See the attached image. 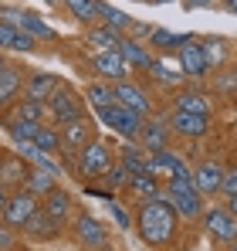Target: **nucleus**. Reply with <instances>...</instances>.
<instances>
[{"label": "nucleus", "instance_id": "obj_1", "mask_svg": "<svg viewBox=\"0 0 237 251\" xmlns=\"http://www.w3.org/2000/svg\"><path fill=\"white\" fill-rule=\"evenodd\" d=\"M139 238L149 245V248H166L176 241V231H180V217L176 210L169 207L166 201H146L139 204L136 217H132Z\"/></svg>", "mask_w": 237, "mask_h": 251}, {"label": "nucleus", "instance_id": "obj_2", "mask_svg": "<svg viewBox=\"0 0 237 251\" xmlns=\"http://www.w3.org/2000/svg\"><path fill=\"white\" fill-rule=\"evenodd\" d=\"M163 201L176 210L180 221H200V214L207 207V201L193 190L190 176H169V180H163Z\"/></svg>", "mask_w": 237, "mask_h": 251}, {"label": "nucleus", "instance_id": "obj_3", "mask_svg": "<svg viewBox=\"0 0 237 251\" xmlns=\"http://www.w3.org/2000/svg\"><path fill=\"white\" fill-rule=\"evenodd\" d=\"M47 116L58 126H68V123H75V119H88V102H85V95L75 92L71 85H61L47 99Z\"/></svg>", "mask_w": 237, "mask_h": 251}, {"label": "nucleus", "instance_id": "obj_4", "mask_svg": "<svg viewBox=\"0 0 237 251\" xmlns=\"http://www.w3.org/2000/svg\"><path fill=\"white\" fill-rule=\"evenodd\" d=\"M116 163V156H112V146L105 143V139H92V143H85L81 146V153L75 156V167L85 180H102L109 167Z\"/></svg>", "mask_w": 237, "mask_h": 251}, {"label": "nucleus", "instance_id": "obj_5", "mask_svg": "<svg viewBox=\"0 0 237 251\" xmlns=\"http://www.w3.org/2000/svg\"><path fill=\"white\" fill-rule=\"evenodd\" d=\"M200 224H203V227H207V234H210L213 241H220V245H234V241H237V217L227 207H220V204L203 207Z\"/></svg>", "mask_w": 237, "mask_h": 251}, {"label": "nucleus", "instance_id": "obj_6", "mask_svg": "<svg viewBox=\"0 0 237 251\" xmlns=\"http://www.w3.org/2000/svg\"><path fill=\"white\" fill-rule=\"evenodd\" d=\"M95 119L105 126V129H112L118 132L122 139H136L139 136V126H142V116H136V112H129V109H122V105H102V109H95Z\"/></svg>", "mask_w": 237, "mask_h": 251}, {"label": "nucleus", "instance_id": "obj_7", "mask_svg": "<svg viewBox=\"0 0 237 251\" xmlns=\"http://www.w3.org/2000/svg\"><path fill=\"white\" fill-rule=\"evenodd\" d=\"M176 65H180V72H183V78H190V82H203V78H210V65H207V54H203V48H200V38H190L187 44H180L176 48Z\"/></svg>", "mask_w": 237, "mask_h": 251}, {"label": "nucleus", "instance_id": "obj_8", "mask_svg": "<svg viewBox=\"0 0 237 251\" xmlns=\"http://www.w3.org/2000/svg\"><path fill=\"white\" fill-rule=\"evenodd\" d=\"M112 99H116V105L129 109V112H136V116H142V119L156 116V112H153V99L146 95V88L136 85V82H129V78L112 85Z\"/></svg>", "mask_w": 237, "mask_h": 251}, {"label": "nucleus", "instance_id": "obj_9", "mask_svg": "<svg viewBox=\"0 0 237 251\" xmlns=\"http://www.w3.org/2000/svg\"><path fill=\"white\" fill-rule=\"evenodd\" d=\"M75 238H78V245L81 248H92V251H98V248H105L109 245V227H105V221H98L95 214H88V210H78L75 214Z\"/></svg>", "mask_w": 237, "mask_h": 251}, {"label": "nucleus", "instance_id": "obj_10", "mask_svg": "<svg viewBox=\"0 0 237 251\" xmlns=\"http://www.w3.org/2000/svg\"><path fill=\"white\" fill-rule=\"evenodd\" d=\"M58 139H61V150H58L61 160L71 163V160L81 153V146L95 139V132H92V123H88V119H75V123H68V126L58 129Z\"/></svg>", "mask_w": 237, "mask_h": 251}, {"label": "nucleus", "instance_id": "obj_11", "mask_svg": "<svg viewBox=\"0 0 237 251\" xmlns=\"http://www.w3.org/2000/svg\"><path fill=\"white\" fill-rule=\"evenodd\" d=\"M38 207H41V204H38L34 194H27V190H14V194H7V204H3V210H0V224L21 231V224H24Z\"/></svg>", "mask_w": 237, "mask_h": 251}, {"label": "nucleus", "instance_id": "obj_12", "mask_svg": "<svg viewBox=\"0 0 237 251\" xmlns=\"http://www.w3.org/2000/svg\"><path fill=\"white\" fill-rule=\"evenodd\" d=\"M136 143H139L146 153L169 150V143H173V129H169V123H166V116H149V119H142Z\"/></svg>", "mask_w": 237, "mask_h": 251}, {"label": "nucleus", "instance_id": "obj_13", "mask_svg": "<svg viewBox=\"0 0 237 251\" xmlns=\"http://www.w3.org/2000/svg\"><path fill=\"white\" fill-rule=\"evenodd\" d=\"M220 176H224V163H217V160H210V156L190 167V183H193V190H197L203 201L217 197V190H220Z\"/></svg>", "mask_w": 237, "mask_h": 251}, {"label": "nucleus", "instance_id": "obj_14", "mask_svg": "<svg viewBox=\"0 0 237 251\" xmlns=\"http://www.w3.org/2000/svg\"><path fill=\"white\" fill-rule=\"evenodd\" d=\"M88 65H92V72H95V78L98 82H125L129 78V65L122 61V54L118 51H95L92 58H88Z\"/></svg>", "mask_w": 237, "mask_h": 251}, {"label": "nucleus", "instance_id": "obj_15", "mask_svg": "<svg viewBox=\"0 0 237 251\" xmlns=\"http://www.w3.org/2000/svg\"><path fill=\"white\" fill-rule=\"evenodd\" d=\"M21 231H24V238L27 241H38V245H47V241H54L61 231H65V224H58L51 214H44V210H34L24 224H21Z\"/></svg>", "mask_w": 237, "mask_h": 251}, {"label": "nucleus", "instance_id": "obj_16", "mask_svg": "<svg viewBox=\"0 0 237 251\" xmlns=\"http://www.w3.org/2000/svg\"><path fill=\"white\" fill-rule=\"evenodd\" d=\"M166 123L173 129V136H187V139H200V136H207L210 132V126H213V116H197V112H169L166 116Z\"/></svg>", "mask_w": 237, "mask_h": 251}, {"label": "nucleus", "instance_id": "obj_17", "mask_svg": "<svg viewBox=\"0 0 237 251\" xmlns=\"http://www.w3.org/2000/svg\"><path fill=\"white\" fill-rule=\"evenodd\" d=\"M61 85H68V82H61V78L51 75V72H31V75L24 78V99H31V102H44V105H47V99H51Z\"/></svg>", "mask_w": 237, "mask_h": 251}, {"label": "nucleus", "instance_id": "obj_18", "mask_svg": "<svg viewBox=\"0 0 237 251\" xmlns=\"http://www.w3.org/2000/svg\"><path fill=\"white\" fill-rule=\"evenodd\" d=\"M153 173H156L159 180H169V176H190V163L183 160V153H176V150L169 146V150L153 153Z\"/></svg>", "mask_w": 237, "mask_h": 251}, {"label": "nucleus", "instance_id": "obj_19", "mask_svg": "<svg viewBox=\"0 0 237 251\" xmlns=\"http://www.w3.org/2000/svg\"><path fill=\"white\" fill-rule=\"evenodd\" d=\"M125 190H129L139 204H146V201H163V180L153 176V173H129Z\"/></svg>", "mask_w": 237, "mask_h": 251}, {"label": "nucleus", "instance_id": "obj_20", "mask_svg": "<svg viewBox=\"0 0 237 251\" xmlns=\"http://www.w3.org/2000/svg\"><path fill=\"white\" fill-rule=\"evenodd\" d=\"M21 95H24V68L21 65H7L0 72V109H10Z\"/></svg>", "mask_w": 237, "mask_h": 251}, {"label": "nucleus", "instance_id": "obj_21", "mask_svg": "<svg viewBox=\"0 0 237 251\" xmlns=\"http://www.w3.org/2000/svg\"><path fill=\"white\" fill-rule=\"evenodd\" d=\"M116 51L122 54V61L129 65V72H149V65H153L149 48L142 41H136V38H125V34H122V41H118Z\"/></svg>", "mask_w": 237, "mask_h": 251}, {"label": "nucleus", "instance_id": "obj_22", "mask_svg": "<svg viewBox=\"0 0 237 251\" xmlns=\"http://www.w3.org/2000/svg\"><path fill=\"white\" fill-rule=\"evenodd\" d=\"M149 82L159 85V88H180V85L187 82L183 78V72H180V65L173 61V58H153V65H149Z\"/></svg>", "mask_w": 237, "mask_h": 251}, {"label": "nucleus", "instance_id": "obj_23", "mask_svg": "<svg viewBox=\"0 0 237 251\" xmlns=\"http://www.w3.org/2000/svg\"><path fill=\"white\" fill-rule=\"evenodd\" d=\"M173 109L176 112H197V116H213V102H210V95L193 85V88H187V92H180L176 99H173Z\"/></svg>", "mask_w": 237, "mask_h": 251}, {"label": "nucleus", "instance_id": "obj_24", "mask_svg": "<svg viewBox=\"0 0 237 251\" xmlns=\"http://www.w3.org/2000/svg\"><path fill=\"white\" fill-rule=\"evenodd\" d=\"M27 173H31V163H27V160H21V156H7V160H0V187H3L7 194H14V190L24 187Z\"/></svg>", "mask_w": 237, "mask_h": 251}, {"label": "nucleus", "instance_id": "obj_25", "mask_svg": "<svg viewBox=\"0 0 237 251\" xmlns=\"http://www.w3.org/2000/svg\"><path fill=\"white\" fill-rule=\"evenodd\" d=\"M38 48V41L31 34H24L17 24L0 21V51H17V54H31Z\"/></svg>", "mask_w": 237, "mask_h": 251}, {"label": "nucleus", "instance_id": "obj_26", "mask_svg": "<svg viewBox=\"0 0 237 251\" xmlns=\"http://www.w3.org/2000/svg\"><path fill=\"white\" fill-rule=\"evenodd\" d=\"M44 214H51L58 224H68L71 221V214H75V197L68 194V190H61V187H54L51 194H44Z\"/></svg>", "mask_w": 237, "mask_h": 251}, {"label": "nucleus", "instance_id": "obj_27", "mask_svg": "<svg viewBox=\"0 0 237 251\" xmlns=\"http://www.w3.org/2000/svg\"><path fill=\"white\" fill-rule=\"evenodd\" d=\"M200 48H203V54H207V65L217 72V68H227L231 65V41L227 38H220V34H207V38H200Z\"/></svg>", "mask_w": 237, "mask_h": 251}, {"label": "nucleus", "instance_id": "obj_28", "mask_svg": "<svg viewBox=\"0 0 237 251\" xmlns=\"http://www.w3.org/2000/svg\"><path fill=\"white\" fill-rule=\"evenodd\" d=\"M85 41L92 44L95 51H116L118 41H122V34L112 31V27H105V24H92L88 34H85Z\"/></svg>", "mask_w": 237, "mask_h": 251}, {"label": "nucleus", "instance_id": "obj_29", "mask_svg": "<svg viewBox=\"0 0 237 251\" xmlns=\"http://www.w3.org/2000/svg\"><path fill=\"white\" fill-rule=\"evenodd\" d=\"M98 24H105V27H112V31H118V34H125V31L132 27V17H129L125 10L112 7V3L98 0Z\"/></svg>", "mask_w": 237, "mask_h": 251}, {"label": "nucleus", "instance_id": "obj_30", "mask_svg": "<svg viewBox=\"0 0 237 251\" xmlns=\"http://www.w3.org/2000/svg\"><path fill=\"white\" fill-rule=\"evenodd\" d=\"M61 7H68V14L85 27L98 24V0H61Z\"/></svg>", "mask_w": 237, "mask_h": 251}, {"label": "nucleus", "instance_id": "obj_31", "mask_svg": "<svg viewBox=\"0 0 237 251\" xmlns=\"http://www.w3.org/2000/svg\"><path fill=\"white\" fill-rule=\"evenodd\" d=\"M193 38V34H173L169 27H159V24H153V34H149V41L146 44H153L156 51H176L180 44H187Z\"/></svg>", "mask_w": 237, "mask_h": 251}, {"label": "nucleus", "instance_id": "obj_32", "mask_svg": "<svg viewBox=\"0 0 237 251\" xmlns=\"http://www.w3.org/2000/svg\"><path fill=\"white\" fill-rule=\"evenodd\" d=\"M10 116L14 119H24V123H44V116H47V105L44 102H31V99H17L14 102V109H10Z\"/></svg>", "mask_w": 237, "mask_h": 251}, {"label": "nucleus", "instance_id": "obj_33", "mask_svg": "<svg viewBox=\"0 0 237 251\" xmlns=\"http://www.w3.org/2000/svg\"><path fill=\"white\" fill-rule=\"evenodd\" d=\"M58 183H54V176L51 173H44V170H38V167H31V173H27V180H24V187L21 190H27V194H34V197H44V194H51Z\"/></svg>", "mask_w": 237, "mask_h": 251}, {"label": "nucleus", "instance_id": "obj_34", "mask_svg": "<svg viewBox=\"0 0 237 251\" xmlns=\"http://www.w3.org/2000/svg\"><path fill=\"white\" fill-rule=\"evenodd\" d=\"M44 126V123H41ZM38 123H24V119H14L10 112H7V119H3V129H7V136L14 139V143H31L34 136H38Z\"/></svg>", "mask_w": 237, "mask_h": 251}, {"label": "nucleus", "instance_id": "obj_35", "mask_svg": "<svg viewBox=\"0 0 237 251\" xmlns=\"http://www.w3.org/2000/svg\"><path fill=\"white\" fill-rule=\"evenodd\" d=\"M81 95H85V102H88L92 109H102V105H112V102H116V99H112V85L98 82V78H95L92 85H85Z\"/></svg>", "mask_w": 237, "mask_h": 251}, {"label": "nucleus", "instance_id": "obj_36", "mask_svg": "<svg viewBox=\"0 0 237 251\" xmlns=\"http://www.w3.org/2000/svg\"><path fill=\"white\" fill-rule=\"evenodd\" d=\"M31 143L38 146L41 153H51V156H54V153L61 150V139H58V129H54V126H41L38 136H34Z\"/></svg>", "mask_w": 237, "mask_h": 251}, {"label": "nucleus", "instance_id": "obj_37", "mask_svg": "<svg viewBox=\"0 0 237 251\" xmlns=\"http://www.w3.org/2000/svg\"><path fill=\"white\" fill-rule=\"evenodd\" d=\"M210 78H213V88H217L220 95H231V92H237V72H234V65L210 72Z\"/></svg>", "mask_w": 237, "mask_h": 251}, {"label": "nucleus", "instance_id": "obj_38", "mask_svg": "<svg viewBox=\"0 0 237 251\" xmlns=\"http://www.w3.org/2000/svg\"><path fill=\"white\" fill-rule=\"evenodd\" d=\"M105 180V187H109V194H116V190H125V180H129V170L122 167V163H112L109 173L102 176Z\"/></svg>", "mask_w": 237, "mask_h": 251}, {"label": "nucleus", "instance_id": "obj_39", "mask_svg": "<svg viewBox=\"0 0 237 251\" xmlns=\"http://www.w3.org/2000/svg\"><path fill=\"white\" fill-rule=\"evenodd\" d=\"M217 197H224V201H227V197H237V163H227V167H224Z\"/></svg>", "mask_w": 237, "mask_h": 251}, {"label": "nucleus", "instance_id": "obj_40", "mask_svg": "<svg viewBox=\"0 0 237 251\" xmlns=\"http://www.w3.org/2000/svg\"><path fill=\"white\" fill-rule=\"evenodd\" d=\"M105 204H109V214L116 217V224H118V227H122V231H129V227H132V214H129V210L122 207V204H118L116 197H109Z\"/></svg>", "mask_w": 237, "mask_h": 251}, {"label": "nucleus", "instance_id": "obj_41", "mask_svg": "<svg viewBox=\"0 0 237 251\" xmlns=\"http://www.w3.org/2000/svg\"><path fill=\"white\" fill-rule=\"evenodd\" d=\"M129 31H132V34H129V38H136V41H149V34H153V24H146V21H132V27H129Z\"/></svg>", "mask_w": 237, "mask_h": 251}, {"label": "nucleus", "instance_id": "obj_42", "mask_svg": "<svg viewBox=\"0 0 237 251\" xmlns=\"http://www.w3.org/2000/svg\"><path fill=\"white\" fill-rule=\"evenodd\" d=\"M14 227H7V224H0V251H7V248H14Z\"/></svg>", "mask_w": 237, "mask_h": 251}, {"label": "nucleus", "instance_id": "obj_43", "mask_svg": "<svg viewBox=\"0 0 237 251\" xmlns=\"http://www.w3.org/2000/svg\"><path fill=\"white\" fill-rule=\"evenodd\" d=\"M220 0H183L187 10H203V7H217Z\"/></svg>", "mask_w": 237, "mask_h": 251}, {"label": "nucleus", "instance_id": "obj_44", "mask_svg": "<svg viewBox=\"0 0 237 251\" xmlns=\"http://www.w3.org/2000/svg\"><path fill=\"white\" fill-rule=\"evenodd\" d=\"M224 207H227V210L237 217V197H227V201H224Z\"/></svg>", "mask_w": 237, "mask_h": 251}, {"label": "nucleus", "instance_id": "obj_45", "mask_svg": "<svg viewBox=\"0 0 237 251\" xmlns=\"http://www.w3.org/2000/svg\"><path fill=\"white\" fill-rule=\"evenodd\" d=\"M220 3H224V10H227V14H237V0H220Z\"/></svg>", "mask_w": 237, "mask_h": 251}, {"label": "nucleus", "instance_id": "obj_46", "mask_svg": "<svg viewBox=\"0 0 237 251\" xmlns=\"http://www.w3.org/2000/svg\"><path fill=\"white\" fill-rule=\"evenodd\" d=\"M3 204H7V190L0 187V210H3Z\"/></svg>", "mask_w": 237, "mask_h": 251}, {"label": "nucleus", "instance_id": "obj_47", "mask_svg": "<svg viewBox=\"0 0 237 251\" xmlns=\"http://www.w3.org/2000/svg\"><path fill=\"white\" fill-rule=\"evenodd\" d=\"M3 68H7V61H3V51H0V72H3Z\"/></svg>", "mask_w": 237, "mask_h": 251}, {"label": "nucleus", "instance_id": "obj_48", "mask_svg": "<svg viewBox=\"0 0 237 251\" xmlns=\"http://www.w3.org/2000/svg\"><path fill=\"white\" fill-rule=\"evenodd\" d=\"M227 248H231V251H237V241H234V245H227Z\"/></svg>", "mask_w": 237, "mask_h": 251}, {"label": "nucleus", "instance_id": "obj_49", "mask_svg": "<svg viewBox=\"0 0 237 251\" xmlns=\"http://www.w3.org/2000/svg\"><path fill=\"white\" fill-rule=\"evenodd\" d=\"M44 3H61V0H44Z\"/></svg>", "mask_w": 237, "mask_h": 251}, {"label": "nucleus", "instance_id": "obj_50", "mask_svg": "<svg viewBox=\"0 0 237 251\" xmlns=\"http://www.w3.org/2000/svg\"><path fill=\"white\" fill-rule=\"evenodd\" d=\"M98 251H112V248H109V245H105V248H98Z\"/></svg>", "mask_w": 237, "mask_h": 251}, {"label": "nucleus", "instance_id": "obj_51", "mask_svg": "<svg viewBox=\"0 0 237 251\" xmlns=\"http://www.w3.org/2000/svg\"><path fill=\"white\" fill-rule=\"evenodd\" d=\"M234 129H237V116H234Z\"/></svg>", "mask_w": 237, "mask_h": 251}, {"label": "nucleus", "instance_id": "obj_52", "mask_svg": "<svg viewBox=\"0 0 237 251\" xmlns=\"http://www.w3.org/2000/svg\"><path fill=\"white\" fill-rule=\"evenodd\" d=\"M0 14H3V3H0Z\"/></svg>", "mask_w": 237, "mask_h": 251}, {"label": "nucleus", "instance_id": "obj_53", "mask_svg": "<svg viewBox=\"0 0 237 251\" xmlns=\"http://www.w3.org/2000/svg\"><path fill=\"white\" fill-rule=\"evenodd\" d=\"M7 251H17V248H7Z\"/></svg>", "mask_w": 237, "mask_h": 251}]
</instances>
